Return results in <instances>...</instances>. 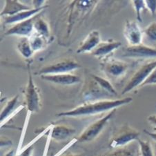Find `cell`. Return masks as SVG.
Returning a JSON list of instances; mask_svg holds the SVG:
<instances>
[{
    "label": "cell",
    "instance_id": "obj_6",
    "mask_svg": "<svg viewBox=\"0 0 156 156\" xmlns=\"http://www.w3.org/2000/svg\"><path fill=\"white\" fill-rule=\"evenodd\" d=\"M122 56L132 59H155L156 48L140 44L137 46H129L123 50Z\"/></svg>",
    "mask_w": 156,
    "mask_h": 156
},
{
    "label": "cell",
    "instance_id": "obj_24",
    "mask_svg": "<svg viewBox=\"0 0 156 156\" xmlns=\"http://www.w3.org/2000/svg\"><path fill=\"white\" fill-rule=\"evenodd\" d=\"M108 156H136L135 155L133 150L127 149V148H122L118 149L115 151L111 153Z\"/></svg>",
    "mask_w": 156,
    "mask_h": 156
},
{
    "label": "cell",
    "instance_id": "obj_8",
    "mask_svg": "<svg viewBox=\"0 0 156 156\" xmlns=\"http://www.w3.org/2000/svg\"><path fill=\"white\" fill-rule=\"evenodd\" d=\"M41 13L30 18V19L23 21L15 24L13 27L10 28L6 33L5 35H17L23 37H27L30 36L33 29H34V23L37 18Z\"/></svg>",
    "mask_w": 156,
    "mask_h": 156
},
{
    "label": "cell",
    "instance_id": "obj_29",
    "mask_svg": "<svg viewBox=\"0 0 156 156\" xmlns=\"http://www.w3.org/2000/svg\"><path fill=\"white\" fill-rule=\"evenodd\" d=\"M144 133L145 134H147L148 136L150 137L153 140L156 142V133L154 132H150L149 131H147L146 129H144Z\"/></svg>",
    "mask_w": 156,
    "mask_h": 156
},
{
    "label": "cell",
    "instance_id": "obj_32",
    "mask_svg": "<svg viewBox=\"0 0 156 156\" xmlns=\"http://www.w3.org/2000/svg\"><path fill=\"white\" fill-rule=\"evenodd\" d=\"M60 156H81V155H77V154H73V153H66V154L62 155Z\"/></svg>",
    "mask_w": 156,
    "mask_h": 156
},
{
    "label": "cell",
    "instance_id": "obj_9",
    "mask_svg": "<svg viewBox=\"0 0 156 156\" xmlns=\"http://www.w3.org/2000/svg\"><path fill=\"white\" fill-rule=\"evenodd\" d=\"M129 65L124 61L116 59H111L104 64V71L108 76L119 78L125 75L128 71Z\"/></svg>",
    "mask_w": 156,
    "mask_h": 156
},
{
    "label": "cell",
    "instance_id": "obj_11",
    "mask_svg": "<svg viewBox=\"0 0 156 156\" xmlns=\"http://www.w3.org/2000/svg\"><path fill=\"white\" fill-rule=\"evenodd\" d=\"M101 42L100 34L98 30H93L88 34L77 50L78 54L91 53Z\"/></svg>",
    "mask_w": 156,
    "mask_h": 156
},
{
    "label": "cell",
    "instance_id": "obj_15",
    "mask_svg": "<svg viewBox=\"0 0 156 156\" xmlns=\"http://www.w3.org/2000/svg\"><path fill=\"white\" fill-rule=\"evenodd\" d=\"M76 132V130L66 125H55L51 130V137L55 141L62 142L72 137Z\"/></svg>",
    "mask_w": 156,
    "mask_h": 156
},
{
    "label": "cell",
    "instance_id": "obj_5",
    "mask_svg": "<svg viewBox=\"0 0 156 156\" xmlns=\"http://www.w3.org/2000/svg\"><path fill=\"white\" fill-rule=\"evenodd\" d=\"M28 80L25 90V100L28 110L31 113L38 112L41 108V100L39 90L33 82L30 66H28Z\"/></svg>",
    "mask_w": 156,
    "mask_h": 156
},
{
    "label": "cell",
    "instance_id": "obj_12",
    "mask_svg": "<svg viewBox=\"0 0 156 156\" xmlns=\"http://www.w3.org/2000/svg\"><path fill=\"white\" fill-rule=\"evenodd\" d=\"M121 46L122 43L118 41L108 40L101 41L100 44L90 53V54L96 58H103V57L113 53Z\"/></svg>",
    "mask_w": 156,
    "mask_h": 156
},
{
    "label": "cell",
    "instance_id": "obj_27",
    "mask_svg": "<svg viewBox=\"0 0 156 156\" xmlns=\"http://www.w3.org/2000/svg\"><path fill=\"white\" fill-rule=\"evenodd\" d=\"M33 145L31 144L30 146H28L27 149H25L24 151H22L20 155L17 156H31L33 153Z\"/></svg>",
    "mask_w": 156,
    "mask_h": 156
},
{
    "label": "cell",
    "instance_id": "obj_19",
    "mask_svg": "<svg viewBox=\"0 0 156 156\" xmlns=\"http://www.w3.org/2000/svg\"><path fill=\"white\" fill-rule=\"evenodd\" d=\"M91 77L93 79L98 83V85L100 86L103 90H105L106 92H107L109 94L112 95H118L115 88L113 87V86L111 84V83L109 82L108 80L105 79V78L93 74L91 75Z\"/></svg>",
    "mask_w": 156,
    "mask_h": 156
},
{
    "label": "cell",
    "instance_id": "obj_26",
    "mask_svg": "<svg viewBox=\"0 0 156 156\" xmlns=\"http://www.w3.org/2000/svg\"><path fill=\"white\" fill-rule=\"evenodd\" d=\"M144 2L147 9L154 16L156 14V0H146Z\"/></svg>",
    "mask_w": 156,
    "mask_h": 156
},
{
    "label": "cell",
    "instance_id": "obj_4",
    "mask_svg": "<svg viewBox=\"0 0 156 156\" xmlns=\"http://www.w3.org/2000/svg\"><path fill=\"white\" fill-rule=\"evenodd\" d=\"M80 68H81L80 64L74 59H64L43 67L40 69L39 74L44 75L70 73V72Z\"/></svg>",
    "mask_w": 156,
    "mask_h": 156
},
{
    "label": "cell",
    "instance_id": "obj_18",
    "mask_svg": "<svg viewBox=\"0 0 156 156\" xmlns=\"http://www.w3.org/2000/svg\"><path fill=\"white\" fill-rule=\"evenodd\" d=\"M29 39L31 47H32L33 51H39L43 49L45 47L46 41L47 40L44 38L42 36L37 34V33H33L31 34Z\"/></svg>",
    "mask_w": 156,
    "mask_h": 156
},
{
    "label": "cell",
    "instance_id": "obj_31",
    "mask_svg": "<svg viewBox=\"0 0 156 156\" xmlns=\"http://www.w3.org/2000/svg\"><path fill=\"white\" fill-rule=\"evenodd\" d=\"M14 152L15 151H14L13 150H10L4 156H14L15 155V153Z\"/></svg>",
    "mask_w": 156,
    "mask_h": 156
},
{
    "label": "cell",
    "instance_id": "obj_16",
    "mask_svg": "<svg viewBox=\"0 0 156 156\" xmlns=\"http://www.w3.org/2000/svg\"><path fill=\"white\" fill-rule=\"evenodd\" d=\"M34 29L35 30V33L41 35L47 40L50 37V28H49L47 22L44 20L43 18H40L39 17L37 18L34 23Z\"/></svg>",
    "mask_w": 156,
    "mask_h": 156
},
{
    "label": "cell",
    "instance_id": "obj_30",
    "mask_svg": "<svg viewBox=\"0 0 156 156\" xmlns=\"http://www.w3.org/2000/svg\"><path fill=\"white\" fill-rule=\"evenodd\" d=\"M33 5H34V8L35 9H40V8L44 7L43 4L45 1L44 0H40V1H33Z\"/></svg>",
    "mask_w": 156,
    "mask_h": 156
},
{
    "label": "cell",
    "instance_id": "obj_20",
    "mask_svg": "<svg viewBox=\"0 0 156 156\" xmlns=\"http://www.w3.org/2000/svg\"><path fill=\"white\" fill-rule=\"evenodd\" d=\"M18 98H19L18 95H16L12 99H10L9 102L6 103V105H5L4 108L2 109L1 114H0V121H1V123H2V122H4L12 113L17 103Z\"/></svg>",
    "mask_w": 156,
    "mask_h": 156
},
{
    "label": "cell",
    "instance_id": "obj_13",
    "mask_svg": "<svg viewBox=\"0 0 156 156\" xmlns=\"http://www.w3.org/2000/svg\"><path fill=\"white\" fill-rule=\"evenodd\" d=\"M47 6H44V7L40 8V9H33L28 10H24L17 13L16 15H12V16H9V17H4V24H17L23 21L27 20L30 19V18L33 17L37 15L38 14L41 13V10H43Z\"/></svg>",
    "mask_w": 156,
    "mask_h": 156
},
{
    "label": "cell",
    "instance_id": "obj_23",
    "mask_svg": "<svg viewBox=\"0 0 156 156\" xmlns=\"http://www.w3.org/2000/svg\"><path fill=\"white\" fill-rule=\"evenodd\" d=\"M132 4L135 9V11H136V19L140 22H142V13L143 10L147 9L146 5H145V2L144 0H133V1H132Z\"/></svg>",
    "mask_w": 156,
    "mask_h": 156
},
{
    "label": "cell",
    "instance_id": "obj_2",
    "mask_svg": "<svg viewBox=\"0 0 156 156\" xmlns=\"http://www.w3.org/2000/svg\"><path fill=\"white\" fill-rule=\"evenodd\" d=\"M115 111L116 109L111 111L110 112L104 116L103 118L90 124L78 136L77 141L80 143H83L91 142L93 140H95L100 134V133L102 131V130L106 125V124L111 120V119L115 115Z\"/></svg>",
    "mask_w": 156,
    "mask_h": 156
},
{
    "label": "cell",
    "instance_id": "obj_25",
    "mask_svg": "<svg viewBox=\"0 0 156 156\" xmlns=\"http://www.w3.org/2000/svg\"><path fill=\"white\" fill-rule=\"evenodd\" d=\"M156 84V67L153 70L152 72L151 73L150 75L147 77L144 82L142 83L140 87H145L148 85H155Z\"/></svg>",
    "mask_w": 156,
    "mask_h": 156
},
{
    "label": "cell",
    "instance_id": "obj_7",
    "mask_svg": "<svg viewBox=\"0 0 156 156\" xmlns=\"http://www.w3.org/2000/svg\"><path fill=\"white\" fill-rule=\"evenodd\" d=\"M124 35L130 46L142 44L144 39V34L141 28L136 21H126L124 25Z\"/></svg>",
    "mask_w": 156,
    "mask_h": 156
},
{
    "label": "cell",
    "instance_id": "obj_21",
    "mask_svg": "<svg viewBox=\"0 0 156 156\" xmlns=\"http://www.w3.org/2000/svg\"><path fill=\"white\" fill-rule=\"evenodd\" d=\"M139 144L140 156H155L154 151L151 142L139 139L137 140Z\"/></svg>",
    "mask_w": 156,
    "mask_h": 156
},
{
    "label": "cell",
    "instance_id": "obj_10",
    "mask_svg": "<svg viewBox=\"0 0 156 156\" xmlns=\"http://www.w3.org/2000/svg\"><path fill=\"white\" fill-rule=\"evenodd\" d=\"M41 78L44 81L61 85H72L81 81L80 77L71 73L44 75H41Z\"/></svg>",
    "mask_w": 156,
    "mask_h": 156
},
{
    "label": "cell",
    "instance_id": "obj_1",
    "mask_svg": "<svg viewBox=\"0 0 156 156\" xmlns=\"http://www.w3.org/2000/svg\"><path fill=\"white\" fill-rule=\"evenodd\" d=\"M132 98H125L118 100H103L91 101L84 103L70 111H64L57 114L59 117H81L93 115L96 114L117 109L119 106L128 105L132 102Z\"/></svg>",
    "mask_w": 156,
    "mask_h": 156
},
{
    "label": "cell",
    "instance_id": "obj_3",
    "mask_svg": "<svg viewBox=\"0 0 156 156\" xmlns=\"http://www.w3.org/2000/svg\"><path fill=\"white\" fill-rule=\"evenodd\" d=\"M140 132L133 127L124 124L117 130L111 140L110 146L113 148L125 147L134 140H138Z\"/></svg>",
    "mask_w": 156,
    "mask_h": 156
},
{
    "label": "cell",
    "instance_id": "obj_17",
    "mask_svg": "<svg viewBox=\"0 0 156 156\" xmlns=\"http://www.w3.org/2000/svg\"><path fill=\"white\" fill-rule=\"evenodd\" d=\"M17 50L24 58H29L33 55L34 51L31 47L29 39L28 37H22L19 41L17 46Z\"/></svg>",
    "mask_w": 156,
    "mask_h": 156
},
{
    "label": "cell",
    "instance_id": "obj_14",
    "mask_svg": "<svg viewBox=\"0 0 156 156\" xmlns=\"http://www.w3.org/2000/svg\"><path fill=\"white\" fill-rule=\"evenodd\" d=\"M3 10L1 12V16H12L24 10H30V6L17 0H6Z\"/></svg>",
    "mask_w": 156,
    "mask_h": 156
},
{
    "label": "cell",
    "instance_id": "obj_28",
    "mask_svg": "<svg viewBox=\"0 0 156 156\" xmlns=\"http://www.w3.org/2000/svg\"><path fill=\"white\" fill-rule=\"evenodd\" d=\"M147 120L151 124V125L156 127V114L149 115V117H148Z\"/></svg>",
    "mask_w": 156,
    "mask_h": 156
},
{
    "label": "cell",
    "instance_id": "obj_22",
    "mask_svg": "<svg viewBox=\"0 0 156 156\" xmlns=\"http://www.w3.org/2000/svg\"><path fill=\"white\" fill-rule=\"evenodd\" d=\"M144 37L150 42L156 44V22H153L143 31Z\"/></svg>",
    "mask_w": 156,
    "mask_h": 156
}]
</instances>
